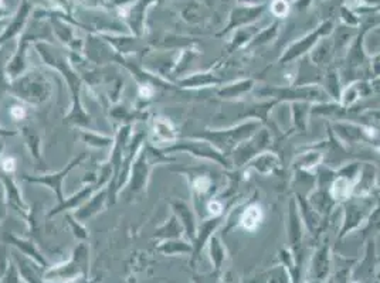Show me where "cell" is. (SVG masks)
I'll return each instance as SVG.
<instances>
[{
  "instance_id": "obj_1",
  "label": "cell",
  "mask_w": 380,
  "mask_h": 283,
  "mask_svg": "<svg viewBox=\"0 0 380 283\" xmlns=\"http://www.w3.org/2000/svg\"><path fill=\"white\" fill-rule=\"evenodd\" d=\"M34 48L40 54L44 64L57 71L67 83V87L71 95V105H70L68 114L64 116V123L75 127L79 126L80 129H90L92 118L84 109V105H83V101H81L83 78L80 76L79 71L75 70L71 60L67 59L53 44L40 41V43H34Z\"/></svg>"
},
{
  "instance_id": "obj_2",
  "label": "cell",
  "mask_w": 380,
  "mask_h": 283,
  "mask_svg": "<svg viewBox=\"0 0 380 283\" xmlns=\"http://www.w3.org/2000/svg\"><path fill=\"white\" fill-rule=\"evenodd\" d=\"M173 162H176L174 158L169 156V154H166L163 150L158 149L150 142H145L132 163L128 183H126L125 189L122 190V194L126 197V200L141 197L143 193H146L150 174L154 169L159 165Z\"/></svg>"
},
{
  "instance_id": "obj_3",
  "label": "cell",
  "mask_w": 380,
  "mask_h": 283,
  "mask_svg": "<svg viewBox=\"0 0 380 283\" xmlns=\"http://www.w3.org/2000/svg\"><path fill=\"white\" fill-rule=\"evenodd\" d=\"M8 91L20 102L30 107L47 104L53 96V83L39 70H28L20 78L8 83Z\"/></svg>"
},
{
  "instance_id": "obj_4",
  "label": "cell",
  "mask_w": 380,
  "mask_h": 283,
  "mask_svg": "<svg viewBox=\"0 0 380 283\" xmlns=\"http://www.w3.org/2000/svg\"><path fill=\"white\" fill-rule=\"evenodd\" d=\"M261 129V123L257 119H251L234 125L226 129H206L200 134H193L190 136L205 139L219 149L226 156H232L233 151L248 138H251L257 131Z\"/></svg>"
},
{
  "instance_id": "obj_5",
  "label": "cell",
  "mask_w": 380,
  "mask_h": 283,
  "mask_svg": "<svg viewBox=\"0 0 380 283\" xmlns=\"http://www.w3.org/2000/svg\"><path fill=\"white\" fill-rule=\"evenodd\" d=\"M173 173L183 174L188 178L189 190L192 196V207L197 217H201V209L206 202L217 196L219 183L213 171L203 166V167H172Z\"/></svg>"
},
{
  "instance_id": "obj_6",
  "label": "cell",
  "mask_w": 380,
  "mask_h": 283,
  "mask_svg": "<svg viewBox=\"0 0 380 283\" xmlns=\"http://www.w3.org/2000/svg\"><path fill=\"white\" fill-rule=\"evenodd\" d=\"M161 150H163L166 154L188 153L194 159L212 162L214 165H219V166L224 167L226 170L233 169L230 158L226 156L224 153H221L219 149H216L212 143H209L205 139L189 136V138H185V139H179L174 145H172L166 149H161Z\"/></svg>"
},
{
  "instance_id": "obj_7",
  "label": "cell",
  "mask_w": 380,
  "mask_h": 283,
  "mask_svg": "<svg viewBox=\"0 0 380 283\" xmlns=\"http://www.w3.org/2000/svg\"><path fill=\"white\" fill-rule=\"evenodd\" d=\"M263 96H270L277 102H310V104H325L329 102L328 94L321 85H291L284 88H263L259 92Z\"/></svg>"
},
{
  "instance_id": "obj_8",
  "label": "cell",
  "mask_w": 380,
  "mask_h": 283,
  "mask_svg": "<svg viewBox=\"0 0 380 283\" xmlns=\"http://www.w3.org/2000/svg\"><path fill=\"white\" fill-rule=\"evenodd\" d=\"M335 30V24L334 20L328 19L323 20L318 28L312 32H310L308 34L302 36L301 39H298L297 41L291 43L286 50L283 56L280 57V63L281 64H288V63H294L297 60H299L301 57L310 54L311 51L318 45V43L326 37L331 36Z\"/></svg>"
},
{
  "instance_id": "obj_9",
  "label": "cell",
  "mask_w": 380,
  "mask_h": 283,
  "mask_svg": "<svg viewBox=\"0 0 380 283\" xmlns=\"http://www.w3.org/2000/svg\"><path fill=\"white\" fill-rule=\"evenodd\" d=\"M111 176H112V169H111V165L107 162L103 169H101L99 171V176L98 178L95 180V182L92 183H88L86 185L83 189H80L77 193H74L72 196L67 197L61 204H57L56 207H53L52 210L48 211V218H52L54 216H59L61 213H71V211H75L79 207H81V205L90 200V197L97 193L98 190H101L103 187L108 186L110 180H111Z\"/></svg>"
},
{
  "instance_id": "obj_10",
  "label": "cell",
  "mask_w": 380,
  "mask_h": 283,
  "mask_svg": "<svg viewBox=\"0 0 380 283\" xmlns=\"http://www.w3.org/2000/svg\"><path fill=\"white\" fill-rule=\"evenodd\" d=\"M87 159V153L83 151L80 153L79 156H75L74 159H71L66 167H63L59 171L54 173H46V174H37V176H30V174H23V180L26 183L30 185H39V186H44L47 189L52 190V193L54 194L57 204H61L67 197L64 196V190H63V183L64 180L67 178V176L75 169L79 167L84 160Z\"/></svg>"
},
{
  "instance_id": "obj_11",
  "label": "cell",
  "mask_w": 380,
  "mask_h": 283,
  "mask_svg": "<svg viewBox=\"0 0 380 283\" xmlns=\"http://www.w3.org/2000/svg\"><path fill=\"white\" fill-rule=\"evenodd\" d=\"M343 204V218L339 237H345L353 229L359 228L365 221L369 220L370 214L376 209L372 197H350Z\"/></svg>"
},
{
  "instance_id": "obj_12",
  "label": "cell",
  "mask_w": 380,
  "mask_h": 283,
  "mask_svg": "<svg viewBox=\"0 0 380 283\" xmlns=\"http://www.w3.org/2000/svg\"><path fill=\"white\" fill-rule=\"evenodd\" d=\"M272 142L271 134L268 129H260L251 138L244 140L232 154V165L233 169H240L247 166L252 159L259 156L260 153L268 150Z\"/></svg>"
},
{
  "instance_id": "obj_13",
  "label": "cell",
  "mask_w": 380,
  "mask_h": 283,
  "mask_svg": "<svg viewBox=\"0 0 380 283\" xmlns=\"http://www.w3.org/2000/svg\"><path fill=\"white\" fill-rule=\"evenodd\" d=\"M0 186H2V193H3V198L8 209L14 211L24 221H30L32 209L26 202V200H24L21 190L14 178V174L0 171Z\"/></svg>"
},
{
  "instance_id": "obj_14",
  "label": "cell",
  "mask_w": 380,
  "mask_h": 283,
  "mask_svg": "<svg viewBox=\"0 0 380 283\" xmlns=\"http://www.w3.org/2000/svg\"><path fill=\"white\" fill-rule=\"evenodd\" d=\"M149 140L158 149H166L179 140V131L176 125L163 115H154L149 120Z\"/></svg>"
},
{
  "instance_id": "obj_15",
  "label": "cell",
  "mask_w": 380,
  "mask_h": 283,
  "mask_svg": "<svg viewBox=\"0 0 380 283\" xmlns=\"http://www.w3.org/2000/svg\"><path fill=\"white\" fill-rule=\"evenodd\" d=\"M268 9L267 3L263 5H241L239 3L229 16V23H227L226 29L220 33V36H226L229 33H233L234 30L244 28V25H250L252 23H257L266 10Z\"/></svg>"
},
{
  "instance_id": "obj_16",
  "label": "cell",
  "mask_w": 380,
  "mask_h": 283,
  "mask_svg": "<svg viewBox=\"0 0 380 283\" xmlns=\"http://www.w3.org/2000/svg\"><path fill=\"white\" fill-rule=\"evenodd\" d=\"M37 39V36L34 33H24L17 44L16 53L13 54V57L10 59V61L8 63L6 68H5V75L8 83H12L28 71V54H29V47L30 44L34 43V40Z\"/></svg>"
},
{
  "instance_id": "obj_17",
  "label": "cell",
  "mask_w": 380,
  "mask_h": 283,
  "mask_svg": "<svg viewBox=\"0 0 380 283\" xmlns=\"http://www.w3.org/2000/svg\"><path fill=\"white\" fill-rule=\"evenodd\" d=\"M169 205H170L172 214H174L176 218L179 220L186 235L193 241L197 234L199 225H197V214L194 213L192 205H189L186 201L179 198H173L169 202Z\"/></svg>"
},
{
  "instance_id": "obj_18",
  "label": "cell",
  "mask_w": 380,
  "mask_h": 283,
  "mask_svg": "<svg viewBox=\"0 0 380 283\" xmlns=\"http://www.w3.org/2000/svg\"><path fill=\"white\" fill-rule=\"evenodd\" d=\"M108 207V187H103L94 193L88 201H86L81 207H79L72 214L74 217L80 220L81 222L95 217L101 211H104Z\"/></svg>"
},
{
  "instance_id": "obj_19",
  "label": "cell",
  "mask_w": 380,
  "mask_h": 283,
  "mask_svg": "<svg viewBox=\"0 0 380 283\" xmlns=\"http://www.w3.org/2000/svg\"><path fill=\"white\" fill-rule=\"evenodd\" d=\"M303 222L298 210L295 198H292L288 204V214H287V231H288V241L294 252H298L303 238Z\"/></svg>"
},
{
  "instance_id": "obj_20",
  "label": "cell",
  "mask_w": 380,
  "mask_h": 283,
  "mask_svg": "<svg viewBox=\"0 0 380 283\" xmlns=\"http://www.w3.org/2000/svg\"><path fill=\"white\" fill-rule=\"evenodd\" d=\"M377 186V169L372 163H362L361 173L353 185V197H372Z\"/></svg>"
},
{
  "instance_id": "obj_21",
  "label": "cell",
  "mask_w": 380,
  "mask_h": 283,
  "mask_svg": "<svg viewBox=\"0 0 380 283\" xmlns=\"http://www.w3.org/2000/svg\"><path fill=\"white\" fill-rule=\"evenodd\" d=\"M264 220V210L263 205L259 201H250L244 205V209L239 213L237 221L239 225L248 233H254V231L261 225Z\"/></svg>"
},
{
  "instance_id": "obj_22",
  "label": "cell",
  "mask_w": 380,
  "mask_h": 283,
  "mask_svg": "<svg viewBox=\"0 0 380 283\" xmlns=\"http://www.w3.org/2000/svg\"><path fill=\"white\" fill-rule=\"evenodd\" d=\"M221 83H223V80L214 72L205 71V72H194V74L183 76V78L177 80L176 87L183 88V90H199V88L217 87Z\"/></svg>"
},
{
  "instance_id": "obj_23",
  "label": "cell",
  "mask_w": 380,
  "mask_h": 283,
  "mask_svg": "<svg viewBox=\"0 0 380 283\" xmlns=\"http://www.w3.org/2000/svg\"><path fill=\"white\" fill-rule=\"evenodd\" d=\"M247 167L261 176H271L281 170V158L275 151L266 150L252 159Z\"/></svg>"
},
{
  "instance_id": "obj_24",
  "label": "cell",
  "mask_w": 380,
  "mask_h": 283,
  "mask_svg": "<svg viewBox=\"0 0 380 283\" xmlns=\"http://www.w3.org/2000/svg\"><path fill=\"white\" fill-rule=\"evenodd\" d=\"M362 30L354 36V39L352 40L350 45L348 47V57H346V63L350 68H358L361 67L365 60H366V47H365V37L366 33L370 30L372 25H361Z\"/></svg>"
},
{
  "instance_id": "obj_25",
  "label": "cell",
  "mask_w": 380,
  "mask_h": 283,
  "mask_svg": "<svg viewBox=\"0 0 380 283\" xmlns=\"http://www.w3.org/2000/svg\"><path fill=\"white\" fill-rule=\"evenodd\" d=\"M264 28H266V25H263L257 21V23H252L250 25H244V28H240V29L234 30L233 34H232V40L229 41V44H227V50H229L230 53H233V51H236V50L247 48L251 44V41L254 40V37Z\"/></svg>"
},
{
  "instance_id": "obj_26",
  "label": "cell",
  "mask_w": 380,
  "mask_h": 283,
  "mask_svg": "<svg viewBox=\"0 0 380 283\" xmlns=\"http://www.w3.org/2000/svg\"><path fill=\"white\" fill-rule=\"evenodd\" d=\"M325 159V154L321 150H307L295 158L294 160V169L298 173H307L315 176L318 169L321 167L322 162Z\"/></svg>"
},
{
  "instance_id": "obj_27",
  "label": "cell",
  "mask_w": 380,
  "mask_h": 283,
  "mask_svg": "<svg viewBox=\"0 0 380 283\" xmlns=\"http://www.w3.org/2000/svg\"><path fill=\"white\" fill-rule=\"evenodd\" d=\"M372 94V85L366 81H357L346 85L342 92L338 104L345 109L353 107L357 102L361 101L363 96H369Z\"/></svg>"
},
{
  "instance_id": "obj_28",
  "label": "cell",
  "mask_w": 380,
  "mask_h": 283,
  "mask_svg": "<svg viewBox=\"0 0 380 283\" xmlns=\"http://www.w3.org/2000/svg\"><path fill=\"white\" fill-rule=\"evenodd\" d=\"M307 200H308L311 207L322 218L331 214V211L334 210V207L337 205V202L334 201L331 194H329V189H325V187H317L315 186V189L308 194Z\"/></svg>"
},
{
  "instance_id": "obj_29",
  "label": "cell",
  "mask_w": 380,
  "mask_h": 283,
  "mask_svg": "<svg viewBox=\"0 0 380 283\" xmlns=\"http://www.w3.org/2000/svg\"><path fill=\"white\" fill-rule=\"evenodd\" d=\"M19 136H21L24 145L30 151V156L37 162L43 163V153H41V136L37 129L32 125H21L19 127Z\"/></svg>"
},
{
  "instance_id": "obj_30",
  "label": "cell",
  "mask_w": 380,
  "mask_h": 283,
  "mask_svg": "<svg viewBox=\"0 0 380 283\" xmlns=\"http://www.w3.org/2000/svg\"><path fill=\"white\" fill-rule=\"evenodd\" d=\"M157 0H138V2L130 9L128 14H126V23H128L131 32L135 36H142L143 28H145V16L149 5H152Z\"/></svg>"
},
{
  "instance_id": "obj_31",
  "label": "cell",
  "mask_w": 380,
  "mask_h": 283,
  "mask_svg": "<svg viewBox=\"0 0 380 283\" xmlns=\"http://www.w3.org/2000/svg\"><path fill=\"white\" fill-rule=\"evenodd\" d=\"M295 201H297V205H298V210H299L303 227H306L308 231H311L312 234H315V231H318L321 228L322 217L311 207L307 197H303L302 194L297 193L295 194Z\"/></svg>"
},
{
  "instance_id": "obj_32",
  "label": "cell",
  "mask_w": 380,
  "mask_h": 283,
  "mask_svg": "<svg viewBox=\"0 0 380 283\" xmlns=\"http://www.w3.org/2000/svg\"><path fill=\"white\" fill-rule=\"evenodd\" d=\"M30 14V5L23 2L17 14L13 17V20L10 21V24L6 28V30L0 36V47H3L9 40L14 39L17 34H20V32L23 30L24 25H26L28 17Z\"/></svg>"
},
{
  "instance_id": "obj_33",
  "label": "cell",
  "mask_w": 380,
  "mask_h": 283,
  "mask_svg": "<svg viewBox=\"0 0 380 283\" xmlns=\"http://www.w3.org/2000/svg\"><path fill=\"white\" fill-rule=\"evenodd\" d=\"M291 123L294 129L299 134L307 131L310 114L312 111V104L310 102H291Z\"/></svg>"
},
{
  "instance_id": "obj_34",
  "label": "cell",
  "mask_w": 380,
  "mask_h": 283,
  "mask_svg": "<svg viewBox=\"0 0 380 283\" xmlns=\"http://www.w3.org/2000/svg\"><path fill=\"white\" fill-rule=\"evenodd\" d=\"M254 85H256V81L252 78H241L219 88L217 95L223 99L241 98L243 95L248 94L252 88H254Z\"/></svg>"
},
{
  "instance_id": "obj_35",
  "label": "cell",
  "mask_w": 380,
  "mask_h": 283,
  "mask_svg": "<svg viewBox=\"0 0 380 283\" xmlns=\"http://www.w3.org/2000/svg\"><path fill=\"white\" fill-rule=\"evenodd\" d=\"M110 116L114 118L115 120L121 122V125H131L132 120H146L148 114L145 111H142L141 108H128L126 105H121V104H115L111 111H110Z\"/></svg>"
},
{
  "instance_id": "obj_36",
  "label": "cell",
  "mask_w": 380,
  "mask_h": 283,
  "mask_svg": "<svg viewBox=\"0 0 380 283\" xmlns=\"http://www.w3.org/2000/svg\"><path fill=\"white\" fill-rule=\"evenodd\" d=\"M352 193H353V183L350 180L337 174L334 182L331 183V186H329V194H331L334 201L337 204H342L352 197Z\"/></svg>"
},
{
  "instance_id": "obj_37",
  "label": "cell",
  "mask_w": 380,
  "mask_h": 283,
  "mask_svg": "<svg viewBox=\"0 0 380 283\" xmlns=\"http://www.w3.org/2000/svg\"><path fill=\"white\" fill-rule=\"evenodd\" d=\"M328 39V37H326ZM321 40L318 45L311 51V60L315 65L323 67L328 63H331L332 56L335 54V47H334V40Z\"/></svg>"
},
{
  "instance_id": "obj_38",
  "label": "cell",
  "mask_w": 380,
  "mask_h": 283,
  "mask_svg": "<svg viewBox=\"0 0 380 283\" xmlns=\"http://www.w3.org/2000/svg\"><path fill=\"white\" fill-rule=\"evenodd\" d=\"M280 28H281L280 20H274L271 24L266 25V28L254 37V40L251 41V44L247 48H257V47H263V45L272 43L277 39L278 32H280Z\"/></svg>"
},
{
  "instance_id": "obj_39",
  "label": "cell",
  "mask_w": 380,
  "mask_h": 283,
  "mask_svg": "<svg viewBox=\"0 0 380 283\" xmlns=\"http://www.w3.org/2000/svg\"><path fill=\"white\" fill-rule=\"evenodd\" d=\"M80 138L88 147H94V149H107V147H112L114 145V138L101 135L98 132H92L90 129H80Z\"/></svg>"
},
{
  "instance_id": "obj_40",
  "label": "cell",
  "mask_w": 380,
  "mask_h": 283,
  "mask_svg": "<svg viewBox=\"0 0 380 283\" xmlns=\"http://www.w3.org/2000/svg\"><path fill=\"white\" fill-rule=\"evenodd\" d=\"M323 91L328 94V96L331 98L334 102H339L342 87H341V80H339V72L337 70H329L328 74L323 78V85H321Z\"/></svg>"
},
{
  "instance_id": "obj_41",
  "label": "cell",
  "mask_w": 380,
  "mask_h": 283,
  "mask_svg": "<svg viewBox=\"0 0 380 283\" xmlns=\"http://www.w3.org/2000/svg\"><path fill=\"white\" fill-rule=\"evenodd\" d=\"M182 231H183L182 224L179 222V220L176 218L174 214H172V217L169 220H166V222L157 229L155 237H162V238H166V240L179 238Z\"/></svg>"
},
{
  "instance_id": "obj_42",
  "label": "cell",
  "mask_w": 380,
  "mask_h": 283,
  "mask_svg": "<svg viewBox=\"0 0 380 283\" xmlns=\"http://www.w3.org/2000/svg\"><path fill=\"white\" fill-rule=\"evenodd\" d=\"M339 16L342 23L349 29H358L362 25L361 16L354 12L349 5H342L339 8Z\"/></svg>"
},
{
  "instance_id": "obj_43",
  "label": "cell",
  "mask_w": 380,
  "mask_h": 283,
  "mask_svg": "<svg viewBox=\"0 0 380 283\" xmlns=\"http://www.w3.org/2000/svg\"><path fill=\"white\" fill-rule=\"evenodd\" d=\"M314 268L318 276H323L328 273L329 269V248L328 245H323L318 249L315 258H314Z\"/></svg>"
},
{
  "instance_id": "obj_44",
  "label": "cell",
  "mask_w": 380,
  "mask_h": 283,
  "mask_svg": "<svg viewBox=\"0 0 380 283\" xmlns=\"http://www.w3.org/2000/svg\"><path fill=\"white\" fill-rule=\"evenodd\" d=\"M268 10L277 20H281L290 14L292 8L288 0H271L268 5Z\"/></svg>"
},
{
  "instance_id": "obj_45",
  "label": "cell",
  "mask_w": 380,
  "mask_h": 283,
  "mask_svg": "<svg viewBox=\"0 0 380 283\" xmlns=\"http://www.w3.org/2000/svg\"><path fill=\"white\" fill-rule=\"evenodd\" d=\"M161 251L166 252V253H176V252H192V247L183 241H179V238H173V240H168L165 241L161 247Z\"/></svg>"
},
{
  "instance_id": "obj_46",
  "label": "cell",
  "mask_w": 380,
  "mask_h": 283,
  "mask_svg": "<svg viewBox=\"0 0 380 283\" xmlns=\"http://www.w3.org/2000/svg\"><path fill=\"white\" fill-rule=\"evenodd\" d=\"M224 209H226V202L224 200H221L220 197H213L210 198L206 205H205V210L208 213L209 217H224Z\"/></svg>"
},
{
  "instance_id": "obj_47",
  "label": "cell",
  "mask_w": 380,
  "mask_h": 283,
  "mask_svg": "<svg viewBox=\"0 0 380 283\" xmlns=\"http://www.w3.org/2000/svg\"><path fill=\"white\" fill-rule=\"evenodd\" d=\"M29 107L23 102H16L10 108H9V116L12 118L13 122H24L29 118Z\"/></svg>"
},
{
  "instance_id": "obj_48",
  "label": "cell",
  "mask_w": 380,
  "mask_h": 283,
  "mask_svg": "<svg viewBox=\"0 0 380 283\" xmlns=\"http://www.w3.org/2000/svg\"><path fill=\"white\" fill-rule=\"evenodd\" d=\"M8 241L10 242V244H13V245H16L19 249H21L23 252H26V253H29V255H33V256H36V258L37 260H41L40 258V256H39V252H37V249L34 248V245H33V242H30V241H26V240H20V238H17V237H14V235H8Z\"/></svg>"
},
{
  "instance_id": "obj_49",
  "label": "cell",
  "mask_w": 380,
  "mask_h": 283,
  "mask_svg": "<svg viewBox=\"0 0 380 283\" xmlns=\"http://www.w3.org/2000/svg\"><path fill=\"white\" fill-rule=\"evenodd\" d=\"M64 217H66V220H67V222H68V225H70V228H71V231H72V234H74L75 237H79V238H87V229H86V227L81 224L80 220L75 218L74 214H71V213H64Z\"/></svg>"
},
{
  "instance_id": "obj_50",
  "label": "cell",
  "mask_w": 380,
  "mask_h": 283,
  "mask_svg": "<svg viewBox=\"0 0 380 283\" xmlns=\"http://www.w3.org/2000/svg\"><path fill=\"white\" fill-rule=\"evenodd\" d=\"M210 252H212V260L216 264V268H220L224 260V248L217 237L210 238Z\"/></svg>"
},
{
  "instance_id": "obj_51",
  "label": "cell",
  "mask_w": 380,
  "mask_h": 283,
  "mask_svg": "<svg viewBox=\"0 0 380 283\" xmlns=\"http://www.w3.org/2000/svg\"><path fill=\"white\" fill-rule=\"evenodd\" d=\"M17 170V160L13 156V154H3L0 158V171L8 173V174H14Z\"/></svg>"
},
{
  "instance_id": "obj_52",
  "label": "cell",
  "mask_w": 380,
  "mask_h": 283,
  "mask_svg": "<svg viewBox=\"0 0 380 283\" xmlns=\"http://www.w3.org/2000/svg\"><path fill=\"white\" fill-rule=\"evenodd\" d=\"M369 65H370L372 78H373V80L380 78V53H376V54H373V56L370 57Z\"/></svg>"
},
{
  "instance_id": "obj_53",
  "label": "cell",
  "mask_w": 380,
  "mask_h": 283,
  "mask_svg": "<svg viewBox=\"0 0 380 283\" xmlns=\"http://www.w3.org/2000/svg\"><path fill=\"white\" fill-rule=\"evenodd\" d=\"M314 0H294V3L291 5L292 9L298 10V12H306L311 5Z\"/></svg>"
},
{
  "instance_id": "obj_54",
  "label": "cell",
  "mask_w": 380,
  "mask_h": 283,
  "mask_svg": "<svg viewBox=\"0 0 380 283\" xmlns=\"http://www.w3.org/2000/svg\"><path fill=\"white\" fill-rule=\"evenodd\" d=\"M8 205L5 202V198H3V193H0V224L3 222V220L6 218L8 216Z\"/></svg>"
},
{
  "instance_id": "obj_55",
  "label": "cell",
  "mask_w": 380,
  "mask_h": 283,
  "mask_svg": "<svg viewBox=\"0 0 380 283\" xmlns=\"http://www.w3.org/2000/svg\"><path fill=\"white\" fill-rule=\"evenodd\" d=\"M19 135V131H13V129H8V127H3L0 125V138H12Z\"/></svg>"
},
{
  "instance_id": "obj_56",
  "label": "cell",
  "mask_w": 380,
  "mask_h": 283,
  "mask_svg": "<svg viewBox=\"0 0 380 283\" xmlns=\"http://www.w3.org/2000/svg\"><path fill=\"white\" fill-rule=\"evenodd\" d=\"M241 5H263L266 3V0H237Z\"/></svg>"
},
{
  "instance_id": "obj_57",
  "label": "cell",
  "mask_w": 380,
  "mask_h": 283,
  "mask_svg": "<svg viewBox=\"0 0 380 283\" xmlns=\"http://www.w3.org/2000/svg\"><path fill=\"white\" fill-rule=\"evenodd\" d=\"M2 156H3V143L0 142V158H2Z\"/></svg>"
},
{
  "instance_id": "obj_58",
  "label": "cell",
  "mask_w": 380,
  "mask_h": 283,
  "mask_svg": "<svg viewBox=\"0 0 380 283\" xmlns=\"http://www.w3.org/2000/svg\"><path fill=\"white\" fill-rule=\"evenodd\" d=\"M374 33H376V34H380V28H377V29L374 30Z\"/></svg>"
},
{
  "instance_id": "obj_59",
  "label": "cell",
  "mask_w": 380,
  "mask_h": 283,
  "mask_svg": "<svg viewBox=\"0 0 380 283\" xmlns=\"http://www.w3.org/2000/svg\"><path fill=\"white\" fill-rule=\"evenodd\" d=\"M288 2H292V0H288Z\"/></svg>"
}]
</instances>
